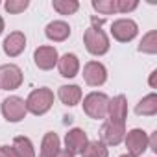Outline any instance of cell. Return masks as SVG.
I'll return each mask as SVG.
<instances>
[{
	"label": "cell",
	"instance_id": "6da1fadb",
	"mask_svg": "<svg viewBox=\"0 0 157 157\" xmlns=\"http://www.w3.org/2000/svg\"><path fill=\"white\" fill-rule=\"evenodd\" d=\"M26 104V111L35 115V117H41L44 113H48L54 105V93L48 89V87H39L35 91H32L28 94V98L24 100Z\"/></svg>",
	"mask_w": 157,
	"mask_h": 157
},
{
	"label": "cell",
	"instance_id": "7a4b0ae2",
	"mask_svg": "<svg viewBox=\"0 0 157 157\" xmlns=\"http://www.w3.org/2000/svg\"><path fill=\"white\" fill-rule=\"evenodd\" d=\"M83 44L89 54L93 56H104L109 52V37L100 26H89L83 33Z\"/></svg>",
	"mask_w": 157,
	"mask_h": 157
},
{
	"label": "cell",
	"instance_id": "3957f363",
	"mask_svg": "<svg viewBox=\"0 0 157 157\" xmlns=\"http://www.w3.org/2000/svg\"><path fill=\"white\" fill-rule=\"evenodd\" d=\"M107 104H109V96L105 93H89L83 98V111L87 117L94 118V120H104L107 117Z\"/></svg>",
	"mask_w": 157,
	"mask_h": 157
},
{
	"label": "cell",
	"instance_id": "277c9868",
	"mask_svg": "<svg viewBox=\"0 0 157 157\" xmlns=\"http://www.w3.org/2000/svg\"><path fill=\"white\" fill-rule=\"evenodd\" d=\"M22 70L15 63L0 65V89L4 91H15L22 85Z\"/></svg>",
	"mask_w": 157,
	"mask_h": 157
},
{
	"label": "cell",
	"instance_id": "5b68a950",
	"mask_svg": "<svg viewBox=\"0 0 157 157\" xmlns=\"http://www.w3.org/2000/svg\"><path fill=\"white\" fill-rule=\"evenodd\" d=\"M139 26L133 19H117L111 24V35L118 43H129L137 37Z\"/></svg>",
	"mask_w": 157,
	"mask_h": 157
},
{
	"label": "cell",
	"instance_id": "8992f818",
	"mask_svg": "<svg viewBox=\"0 0 157 157\" xmlns=\"http://www.w3.org/2000/svg\"><path fill=\"white\" fill-rule=\"evenodd\" d=\"M124 142H126L128 153L133 155V157H139L148 150V133L140 128H133L126 133Z\"/></svg>",
	"mask_w": 157,
	"mask_h": 157
},
{
	"label": "cell",
	"instance_id": "52a82bcc",
	"mask_svg": "<svg viewBox=\"0 0 157 157\" xmlns=\"http://www.w3.org/2000/svg\"><path fill=\"white\" fill-rule=\"evenodd\" d=\"M2 115H4V118L8 120V122H21L26 115H28V111H26V104H24V100L21 98V96H8L4 102H2Z\"/></svg>",
	"mask_w": 157,
	"mask_h": 157
},
{
	"label": "cell",
	"instance_id": "ba28073f",
	"mask_svg": "<svg viewBox=\"0 0 157 157\" xmlns=\"http://www.w3.org/2000/svg\"><path fill=\"white\" fill-rule=\"evenodd\" d=\"M83 80L91 87H100L107 82V68L100 61H89L83 67Z\"/></svg>",
	"mask_w": 157,
	"mask_h": 157
},
{
	"label": "cell",
	"instance_id": "9c48e42d",
	"mask_svg": "<svg viewBox=\"0 0 157 157\" xmlns=\"http://www.w3.org/2000/svg\"><path fill=\"white\" fill-rule=\"evenodd\" d=\"M126 137V124H115L105 120L100 129V140L105 146H118Z\"/></svg>",
	"mask_w": 157,
	"mask_h": 157
},
{
	"label": "cell",
	"instance_id": "30bf717a",
	"mask_svg": "<svg viewBox=\"0 0 157 157\" xmlns=\"http://www.w3.org/2000/svg\"><path fill=\"white\" fill-rule=\"evenodd\" d=\"M57 59H59L57 50H56L54 46H48V44L39 46V48H35V52H33V63H35V67L41 68V70H52V68L57 65Z\"/></svg>",
	"mask_w": 157,
	"mask_h": 157
},
{
	"label": "cell",
	"instance_id": "8fae6325",
	"mask_svg": "<svg viewBox=\"0 0 157 157\" xmlns=\"http://www.w3.org/2000/svg\"><path fill=\"white\" fill-rule=\"evenodd\" d=\"M128 117V100L124 94H117L115 98H109L107 104V120L115 124H126Z\"/></svg>",
	"mask_w": 157,
	"mask_h": 157
},
{
	"label": "cell",
	"instance_id": "7c38bea8",
	"mask_svg": "<svg viewBox=\"0 0 157 157\" xmlns=\"http://www.w3.org/2000/svg\"><path fill=\"white\" fill-rule=\"evenodd\" d=\"M87 142H89V137H87V133L82 128H72L65 135V146H67L65 150H68L72 155L82 153L83 148L87 146Z\"/></svg>",
	"mask_w": 157,
	"mask_h": 157
},
{
	"label": "cell",
	"instance_id": "4fadbf2b",
	"mask_svg": "<svg viewBox=\"0 0 157 157\" xmlns=\"http://www.w3.org/2000/svg\"><path fill=\"white\" fill-rule=\"evenodd\" d=\"M24 48H26V35L22 32H11L2 43V50L8 57L21 56L24 52Z\"/></svg>",
	"mask_w": 157,
	"mask_h": 157
},
{
	"label": "cell",
	"instance_id": "5bb4252c",
	"mask_svg": "<svg viewBox=\"0 0 157 157\" xmlns=\"http://www.w3.org/2000/svg\"><path fill=\"white\" fill-rule=\"evenodd\" d=\"M57 70L63 78H76L78 72H80V59H78L76 54H63L57 59Z\"/></svg>",
	"mask_w": 157,
	"mask_h": 157
},
{
	"label": "cell",
	"instance_id": "9a60e30c",
	"mask_svg": "<svg viewBox=\"0 0 157 157\" xmlns=\"http://www.w3.org/2000/svg\"><path fill=\"white\" fill-rule=\"evenodd\" d=\"M44 35L54 43H63L70 37V26L65 21H52L44 28Z\"/></svg>",
	"mask_w": 157,
	"mask_h": 157
},
{
	"label": "cell",
	"instance_id": "2e32d148",
	"mask_svg": "<svg viewBox=\"0 0 157 157\" xmlns=\"http://www.w3.org/2000/svg\"><path fill=\"white\" fill-rule=\"evenodd\" d=\"M82 96H83V93H82L80 85H61L57 89V98L61 100V104H65L68 107L78 105L82 102Z\"/></svg>",
	"mask_w": 157,
	"mask_h": 157
},
{
	"label": "cell",
	"instance_id": "e0dca14e",
	"mask_svg": "<svg viewBox=\"0 0 157 157\" xmlns=\"http://www.w3.org/2000/svg\"><path fill=\"white\" fill-rule=\"evenodd\" d=\"M59 150H61V140H59L57 133H54V131L44 133V137H43V140H41L39 157H54Z\"/></svg>",
	"mask_w": 157,
	"mask_h": 157
},
{
	"label": "cell",
	"instance_id": "ac0fdd59",
	"mask_svg": "<svg viewBox=\"0 0 157 157\" xmlns=\"http://www.w3.org/2000/svg\"><path fill=\"white\" fill-rule=\"evenodd\" d=\"M135 113H137L139 117H153V115H157V94H155V93L146 94V96L135 105Z\"/></svg>",
	"mask_w": 157,
	"mask_h": 157
},
{
	"label": "cell",
	"instance_id": "d6986e66",
	"mask_svg": "<svg viewBox=\"0 0 157 157\" xmlns=\"http://www.w3.org/2000/svg\"><path fill=\"white\" fill-rule=\"evenodd\" d=\"M17 151L19 157H35V148H33V142L24 137V135H19L13 139V144H11Z\"/></svg>",
	"mask_w": 157,
	"mask_h": 157
},
{
	"label": "cell",
	"instance_id": "ffe728a7",
	"mask_svg": "<svg viewBox=\"0 0 157 157\" xmlns=\"http://www.w3.org/2000/svg\"><path fill=\"white\" fill-rule=\"evenodd\" d=\"M82 157H109V150L102 140H89L82 151Z\"/></svg>",
	"mask_w": 157,
	"mask_h": 157
},
{
	"label": "cell",
	"instance_id": "44dd1931",
	"mask_svg": "<svg viewBox=\"0 0 157 157\" xmlns=\"http://www.w3.org/2000/svg\"><path fill=\"white\" fill-rule=\"evenodd\" d=\"M139 52L142 54H157V30H151L142 35L139 43Z\"/></svg>",
	"mask_w": 157,
	"mask_h": 157
},
{
	"label": "cell",
	"instance_id": "7402d4cb",
	"mask_svg": "<svg viewBox=\"0 0 157 157\" xmlns=\"http://www.w3.org/2000/svg\"><path fill=\"white\" fill-rule=\"evenodd\" d=\"M52 8L59 15H74L80 10V2H78V0H54Z\"/></svg>",
	"mask_w": 157,
	"mask_h": 157
},
{
	"label": "cell",
	"instance_id": "603a6c76",
	"mask_svg": "<svg viewBox=\"0 0 157 157\" xmlns=\"http://www.w3.org/2000/svg\"><path fill=\"white\" fill-rule=\"evenodd\" d=\"M93 8L100 13V15H113L117 13L115 10V0H93Z\"/></svg>",
	"mask_w": 157,
	"mask_h": 157
},
{
	"label": "cell",
	"instance_id": "cb8c5ba5",
	"mask_svg": "<svg viewBox=\"0 0 157 157\" xmlns=\"http://www.w3.org/2000/svg\"><path fill=\"white\" fill-rule=\"evenodd\" d=\"M28 6H30L28 0H8V2L4 4L6 11H8V13H11V15H17V13L26 11V10H28Z\"/></svg>",
	"mask_w": 157,
	"mask_h": 157
},
{
	"label": "cell",
	"instance_id": "d4e9b609",
	"mask_svg": "<svg viewBox=\"0 0 157 157\" xmlns=\"http://www.w3.org/2000/svg\"><path fill=\"white\" fill-rule=\"evenodd\" d=\"M139 8L137 0H115V10L117 13H129Z\"/></svg>",
	"mask_w": 157,
	"mask_h": 157
},
{
	"label": "cell",
	"instance_id": "484cf974",
	"mask_svg": "<svg viewBox=\"0 0 157 157\" xmlns=\"http://www.w3.org/2000/svg\"><path fill=\"white\" fill-rule=\"evenodd\" d=\"M0 157H19V155H17V151H15L13 146L2 144V146H0Z\"/></svg>",
	"mask_w": 157,
	"mask_h": 157
},
{
	"label": "cell",
	"instance_id": "4316f807",
	"mask_svg": "<svg viewBox=\"0 0 157 157\" xmlns=\"http://www.w3.org/2000/svg\"><path fill=\"white\" fill-rule=\"evenodd\" d=\"M148 148L151 151H157V131L151 133V137H148Z\"/></svg>",
	"mask_w": 157,
	"mask_h": 157
},
{
	"label": "cell",
	"instance_id": "83f0119b",
	"mask_svg": "<svg viewBox=\"0 0 157 157\" xmlns=\"http://www.w3.org/2000/svg\"><path fill=\"white\" fill-rule=\"evenodd\" d=\"M155 78H157V70H151V74H150V87H151V89H157Z\"/></svg>",
	"mask_w": 157,
	"mask_h": 157
},
{
	"label": "cell",
	"instance_id": "f1b7e54d",
	"mask_svg": "<svg viewBox=\"0 0 157 157\" xmlns=\"http://www.w3.org/2000/svg\"><path fill=\"white\" fill-rule=\"evenodd\" d=\"M54 157H74V155H72V153H70L68 150H59V151H57V153H56Z\"/></svg>",
	"mask_w": 157,
	"mask_h": 157
},
{
	"label": "cell",
	"instance_id": "f546056e",
	"mask_svg": "<svg viewBox=\"0 0 157 157\" xmlns=\"http://www.w3.org/2000/svg\"><path fill=\"white\" fill-rule=\"evenodd\" d=\"M2 32H4V19L0 17V35H2Z\"/></svg>",
	"mask_w": 157,
	"mask_h": 157
},
{
	"label": "cell",
	"instance_id": "4dcf8cb0",
	"mask_svg": "<svg viewBox=\"0 0 157 157\" xmlns=\"http://www.w3.org/2000/svg\"><path fill=\"white\" fill-rule=\"evenodd\" d=\"M120 157H133V155H129V153H124V155H120Z\"/></svg>",
	"mask_w": 157,
	"mask_h": 157
}]
</instances>
